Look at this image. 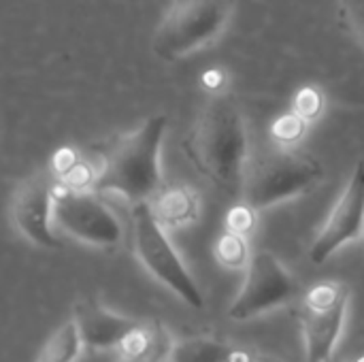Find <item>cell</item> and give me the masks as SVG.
<instances>
[{
	"label": "cell",
	"instance_id": "1",
	"mask_svg": "<svg viewBox=\"0 0 364 362\" xmlns=\"http://www.w3.org/2000/svg\"><path fill=\"white\" fill-rule=\"evenodd\" d=\"M192 166L226 196H241L247 166V132L239 102L230 94H213L203 105L181 143Z\"/></svg>",
	"mask_w": 364,
	"mask_h": 362
},
{
	"label": "cell",
	"instance_id": "2",
	"mask_svg": "<svg viewBox=\"0 0 364 362\" xmlns=\"http://www.w3.org/2000/svg\"><path fill=\"white\" fill-rule=\"evenodd\" d=\"M166 130V117H147L139 128L113 139L98 166L94 192L119 194L128 203L151 201L162 188L160 147Z\"/></svg>",
	"mask_w": 364,
	"mask_h": 362
},
{
	"label": "cell",
	"instance_id": "3",
	"mask_svg": "<svg viewBox=\"0 0 364 362\" xmlns=\"http://www.w3.org/2000/svg\"><path fill=\"white\" fill-rule=\"evenodd\" d=\"M322 179L324 166L320 160L296 147L277 145L247 160L239 198L252 209L262 211L311 192Z\"/></svg>",
	"mask_w": 364,
	"mask_h": 362
},
{
	"label": "cell",
	"instance_id": "4",
	"mask_svg": "<svg viewBox=\"0 0 364 362\" xmlns=\"http://www.w3.org/2000/svg\"><path fill=\"white\" fill-rule=\"evenodd\" d=\"M237 0H173L154 32V53L177 62L213 43L230 23Z\"/></svg>",
	"mask_w": 364,
	"mask_h": 362
},
{
	"label": "cell",
	"instance_id": "5",
	"mask_svg": "<svg viewBox=\"0 0 364 362\" xmlns=\"http://www.w3.org/2000/svg\"><path fill=\"white\" fill-rule=\"evenodd\" d=\"M132 241H134V252L143 267L168 290H173L183 303H188L194 309H203L205 299L181 262L179 254L175 252L173 243L168 241L164 226L158 222L151 203L141 201L132 205Z\"/></svg>",
	"mask_w": 364,
	"mask_h": 362
},
{
	"label": "cell",
	"instance_id": "6",
	"mask_svg": "<svg viewBox=\"0 0 364 362\" xmlns=\"http://www.w3.org/2000/svg\"><path fill=\"white\" fill-rule=\"evenodd\" d=\"M53 220L55 224L96 247H115L122 241V224L94 190H68L62 183L53 190Z\"/></svg>",
	"mask_w": 364,
	"mask_h": 362
},
{
	"label": "cell",
	"instance_id": "7",
	"mask_svg": "<svg viewBox=\"0 0 364 362\" xmlns=\"http://www.w3.org/2000/svg\"><path fill=\"white\" fill-rule=\"evenodd\" d=\"M350 290L341 282L311 286L303 301V337L307 362H331L346 322Z\"/></svg>",
	"mask_w": 364,
	"mask_h": 362
},
{
	"label": "cell",
	"instance_id": "8",
	"mask_svg": "<svg viewBox=\"0 0 364 362\" xmlns=\"http://www.w3.org/2000/svg\"><path fill=\"white\" fill-rule=\"evenodd\" d=\"M245 282L237 299L232 301L228 316L237 322L252 320L275 307L286 305L296 297V282L279 262V258L267 250L254 254L245 267Z\"/></svg>",
	"mask_w": 364,
	"mask_h": 362
},
{
	"label": "cell",
	"instance_id": "9",
	"mask_svg": "<svg viewBox=\"0 0 364 362\" xmlns=\"http://www.w3.org/2000/svg\"><path fill=\"white\" fill-rule=\"evenodd\" d=\"M53 181L47 173L36 171L23 177L11 194V222L34 245L60 250L62 241L51 230L53 218Z\"/></svg>",
	"mask_w": 364,
	"mask_h": 362
},
{
	"label": "cell",
	"instance_id": "10",
	"mask_svg": "<svg viewBox=\"0 0 364 362\" xmlns=\"http://www.w3.org/2000/svg\"><path fill=\"white\" fill-rule=\"evenodd\" d=\"M364 235V162H358L346 190L335 203L324 228L316 237L309 258L314 265L326 262L346 243Z\"/></svg>",
	"mask_w": 364,
	"mask_h": 362
},
{
	"label": "cell",
	"instance_id": "11",
	"mask_svg": "<svg viewBox=\"0 0 364 362\" xmlns=\"http://www.w3.org/2000/svg\"><path fill=\"white\" fill-rule=\"evenodd\" d=\"M75 322L83 346L92 350L119 348V344L136 329V320L109 312L94 299H81L75 305Z\"/></svg>",
	"mask_w": 364,
	"mask_h": 362
},
{
	"label": "cell",
	"instance_id": "12",
	"mask_svg": "<svg viewBox=\"0 0 364 362\" xmlns=\"http://www.w3.org/2000/svg\"><path fill=\"white\" fill-rule=\"evenodd\" d=\"M173 339L162 322H139L136 329L119 344V362H166L173 352Z\"/></svg>",
	"mask_w": 364,
	"mask_h": 362
},
{
	"label": "cell",
	"instance_id": "13",
	"mask_svg": "<svg viewBox=\"0 0 364 362\" xmlns=\"http://www.w3.org/2000/svg\"><path fill=\"white\" fill-rule=\"evenodd\" d=\"M149 203H151V209H154L158 222L164 228L190 226L198 220V213H200L198 194L188 186L160 188Z\"/></svg>",
	"mask_w": 364,
	"mask_h": 362
},
{
	"label": "cell",
	"instance_id": "14",
	"mask_svg": "<svg viewBox=\"0 0 364 362\" xmlns=\"http://www.w3.org/2000/svg\"><path fill=\"white\" fill-rule=\"evenodd\" d=\"M245 350H237L211 337H190L173 346L171 362H254Z\"/></svg>",
	"mask_w": 364,
	"mask_h": 362
},
{
	"label": "cell",
	"instance_id": "15",
	"mask_svg": "<svg viewBox=\"0 0 364 362\" xmlns=\"http://www.w3.org/2000/svg\"><path fill=\"white\" fill-rule=\"evenodd\" d=\"M81 335L75 318L62 322L43 344L36 362H75L81 352Z\"/></svg>",
	"mask_w": 364,
	"mask_h": 362
},
{
	"label": "cell",
	"instance_id": "16",
	"mask_svg": "<svg viewBox=\"0 0 364 362\" xmlns=\"http://www.w3.org/2000/svg\"><path fill=\"white\" fill-rule=\"evenodd\" d=\"M213 252H215V260L226 269H243L250 265V250H247L245 235L232 230L224 233L218 239Z\"/></svg>",
	"mask_w": 364,
	"mask_h": 362
},
{
	"label": "cell",
	"instance_id": "17",
	"mask_svg": "<svg viewBox=\"0 0 364 362\" xmlns=\"http://www.w3.org/2000/svg\"><path fill=\"white\" fill-rule=\"evenodd\" d=\"M307 119L296 113V111H290V113H284L279 115L273 126H271V137L275 139L277 145H284V147H294L307 132Z\"/></svg>",
	"mask_w": 364,
	"mask_h": 362
},
{
	"label": "cell",
	"instance_id": "18",
	"mask_svg": "<svg viewBox=\"0 0 364 362\" xmlns=\"http://www.w3.org/2000/svg\"><path fill=\"white\" fill-rule=\"evenodd\" d=\"M58 177H60V183L68 190H94L96 179H98V166H94L92 162H87L79 156Z\"/></svg>",
	"mask_w": 364,
	"mask_h": 362
},
{
	"label": "cell",
	"instance_id": "19",
	"mask_svg": "<svg viewBox=\"0 0 364 362\" xmlns=\"http://www.w3.org/2000/svg\"><path fill=\"white\" fill-rule=\"evenodd\" d=\"M322 109H324V96L318 87H311V85L301 87L299 94L294 96V111L301 113L307 122L318 119Z\"/></svg>",
	"mask_w": 364,
	"mask_h": 362
},
{
	"label": "cell",
	"instance_id": "20",
	"mask_svg": "<svg viewBox=\"0 0 364 362\" xmlns=\"http://www.w3.org/2000/svg\"><path fill=\"white\" fill-rule=\"evenodd\" d=\"M226 226L232 233L239 235H250L256 226V209H252L250 205L241 203L237 207H232L226 215Z\"/></svg>",
	"mask_w": 364,
	"mask_h": 362
},
{
	"label": "cell",
	"instance_id": "21",
	"mask_svg": "<svg viewBox=\"0 0 364 362\" xmlns=\"http://www.w3.org/2000/svg\"><path fill=\"white\" fill-rule=\"evenodd\" d=\"M341 17L364 45V0H341Z\"/></svg>",
	"mask_w": 364,
	"mask_h": 362
},
{
	"label": "cell",
	"instance_id": "22",
	"mask_svg": "<svg viewBox=\"0 0 364 362\" xmlns=\"http://www.w3.org/2000/svg\"><path fill=\"white\" fill-rule=\"evenodd\" d=\"M254 362H279V361H275V358H267V356H262V358H254Z\"/></svg>",
	"mask_w": 364,
	"mask_h": 362
},
{
	"label": "cell",
	"instance_id": "23",
	"mask_svg": "<svg viewBox=\"0 0 364 362\" xmlns=\"http://www.w3.org/2000/svg\"><path fill=\"white\" fill-rule=\"evenodd\" d=\"M354 362H364V354H363V356H358V358H356Z\"/></svg>",
	"mask_w": 364,
	"mask_h": 362
},
{
	"label": "cell",
	"instance_id": "24",
	"mask_svg": "<svg viewBox=\"0 0 364 362\" xmlns=\"http://www.w3.org/2000/svg\"><path fill=\"white\" fill-rule=\"evenodd\" d=\"M363 237H364V235H363Z\"/></svg>",
	"mask_w": 364,
	"mask_h": 362
}]
</instances>
